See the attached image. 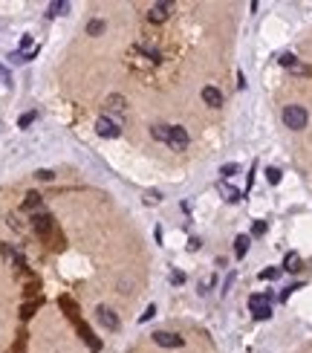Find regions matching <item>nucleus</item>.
I'll use <instances>...</instances> for the list:
<instances>
[{"instance_id": "nucleus-1", "label": "nucleus", "mask_w": 312, "mask_h": 353, "mask_svg": "<svg viewBox=\"0 0 312 353\" xmlns=\"http://www.w3.org/2000/svg\"><path fill=\"white\" fill-rule=\"evenodd\" d=\"M307 122H310V116H307V110H304L301 104H286V107H283V125H286V128L304 131Z\"/></svg>"}, {"instance_id": "nucleus-2", "label": "nucleus", "mask_w": 312, "mask_h": 353, "mask_svg": "<svg viewBox=\"0 0 312 353\" xmlns=\"http://www.w3.org/2000/svg\"><path fill=\"white\" fill-rule=\"evenodd\" d=\"M168 145H171L174 151H185V148L191 145V136H188V131H185V128H180V125H171V131H168Z\"/></svg>"}, {"instance_id": "nucleus-3", "label": "nucleus", "mask_w": 312, "mask_h": 353, "mask_svg": "<svg viewBox=\"0 0 312 353\" xmlns=\"http://www.w3.org/2000/svg\"><path fill=\"white\" fill-rule=\"evenodd\" d=\"M32 229L41 237H50L52 229H55V220H52L50 212H35V214H32Z\"/></svg>"}, {"instance_id": "nucleus-4", "label": "nucleus", "mask_w": 312, "mask_h": 353, "mask_svg": "<svg viewBox=\"0 0 312 353\" xmlns=\"http://www.w3.org/2000/svg\"><path fill=\"white\" fill-rule=\"evenodd\" d=\"M119 131H122V128H119L110 116H101L99 122H96V134L104 136V139H116V136H119Z\"/></svg>"}, {"instance_id": "nucleus-5", "label": "nucleus", "mask_w": 312, "mask_h": 353, "mask_svg": "<svg viewBox=\"0 0 312 353\" xmlns=\"http://www.w3.org/2000/svg\"><path fill=\"white\" fill-rule=\"evenodd\" d=\"M153 342L159 345V348H182L185 342H182V336H177V333H168V330H156L153 333Z\"/></svg>"}, {"instance_id": "nucleus-6", "label": "nucleus", "mask_w": 312, "mask_h": 353, "mask_svg": "<svg viewBox=\"0 0 312 353\" xmlns=\"http://www.w3.org/2000/svg\"><path fill=\"white\" fill-rule=\"evenodd\" d=\"M96 316H99V321L107 327V330H119V316H116L110 307H104V304H101L99 310H96Z\"/></svg>"}, {"instance_id": "nucleus-7", "label": "nucleus", "mask_w": 312, "mask_h": 353, "mask_svg": "<svg viewBox=\"0 0 312 353\" xmlns=\"http://www.w3.org/2000/svg\"><path fill=\"white\" fill-rule=\"evenodd\" d=\"M171 9H174V3H156V6L148 12V20L150 23H162L165 17L171 15Z\"/></svg>"}, {"instance_id": "nucleus-8", "label": "nucleus", "mask_w": 312, "mask_h": 353, "mask_svg": "<svg viewBox=\"0 0 312 353\" xmlns=\"http://www.w3.org/2000/svg\"><path fill=\"white\" fill-rule=\"evenodd\" d=\"M202 101H205L208 107H223V93H220L217 87L205 84V87H202Z\"/></svg>"}, {"instance_id": "nucleus-9", "label": "nucleus", "mask_w": 312, "mask_h": 353, "mask_svg": "<svg viewBox=\"0 0 312 353\" xmlns=\"http://www.w3.org/2000/svg\"><path fill=\"white\" fill-rule=\"evenodd\" d=\"M249 243H251V235H237L234 237V258H246Z\"/></svg>"}, {"instance_id": "nucleus-10", "label": "nucleus", "mask_w": 312, "mask_h": 353, "mask_svg": "<svg viewBox=\"0 0 312 353\" xmlns=\"http://www.w3.org/2000/svg\"><path fill=\"white\" fill-rule=\"evenodd\" d=\"M78 330H81L84 342L90 345V351H93V353H99V351H101V342H99V339H96V336H93V330H90V327H84L81 321H78Z\"/></svg>"}, {"instance_id": "nucleus-11", "label": "nucleus", "mask_w": 312, "mask_h": 353, "mask_svg": "<svg viewBox=\"0 0 312 353\" xmlns=\"http://www.w3.org/2000/svg\"><path fill=\"white\" fill-rule=\"evenodd\" d=\"M220 194H223V200H226V203L243 200V197H240V191H237V188H234L231 183H220Z\"/></svg>"}, {"instance_id": "nucleus-12", "label": "nucleus", "mask_w": 312, "mask_h": 353, "mask_svg": "<svg viewBox=\"0 0 312 353\" xmlns=\"http://www.w3.org/2000/svg\"><path fill=\"white\" fill-rule=\"evenodd\" d=\"M275 301V295L272 292H260V295H249V310H257L263 304H272Z\"/></svg>"}, {"instance_id": "nucleus-13", "label": "nucleus", "mask_w": 312, "mask_h": 353, "mask_svg": "<svg viewBox=\"0 0 312 353\" xmlns=\"http://www.w3.org/2000/svg\"><path fill=\"white\" fill-rule=\"evenodd\" d=\"M283 269H286V272H298V269H301V255L286 252V258H283Z\"/></svg>"}, {"instance_id": "nucleus-14", "label": "nucleus", "mask_w": 312, "mask_h": 353, "mask_svg": "<svg viewBox=\"0 0 312 353\" xmlns=\"http://www.w3.org/2000/svg\"><path fill=\"white\" fill-rule=\"evenodd\" d=\"M107 110H113V113H125V110H127L125 96H110V99H107Z\"/></svg>"}, {"instance_id": "nucleus-15", "label": "nucleus", "mask_w": 312, "mask_h": 353, "mask_svg": "<svg viewBox=\"0 0 312 353\" xmlns=\"http://www.w3.org/2000/svg\"><path fill=\"white\" fill-rule=\"evenodd\" d=\"M66 12H69V3H66V0H55V3H50V9H47V15L50 17L66 15Z\"/></svg>"}, {"instance_id": "nucleus-16", "label": "nucleus", "mask_w": 312, "mask_h": 353, "mask_svg": "<svg viewBox=\"0 0 312 353\" xmlns=\"http://www.w3.org/2000/svg\"><path fill=\"white\" fill-rule=\"evenodd\" d=\"M133 52H142V55H148L150 61H159V58H162V52L156 50V47H148V44H136V47H133Z\"/></svg>"}, {"instance_id": "nucleus-17", "label": "nucleus", "mask_w": 312, "mask_h": 353, "mask_svg": "<svg viewBox=\"0 0 312 353\" xmlns=\"http://www.w3.org/2000/svg\"><path fill=\"white\" fill-rule=\"evenodd\" d=\"M168 131H171V125H153V128H150V136H153L156 142H168Z\"/></svg>"}, {"instance_id": "nucleus-18", "label": "nucleus", "mask_w": 312, "mask_h": 353, "mask_svg": "<svg viewBox=\"0 0 312 353\" xmlns=\"http://www.w3.org/2000/svg\"><path fill=\"white\" fill-rule=\"evenodd\" d=\"M35 209H41V194L29 191V194H26V200H23V212H35Z\"/></svg>"}, {"instance_id": "nucleus-19", "label": "nucleus", "mask_w": 312, "mask_h": 353, "mask_svg": "<svg viewBox=\"0 0 312 353\" xmlns=\"http://www.w3.org/2000/svg\"><path fill=\"white\" fill-rule=\"evenodd\" d=\"M251 316H254L257 321L272 319V304H263V307H257V310H251Z\"/></svg>"}, {"instance_id": "nucleus-20", "label": "nucleus", "mask_w": 312, "mask_h": 353, "mask_svg": "<svg viewBox=\"0 0 312 353\" xmlns=\"http://www.w3.org/2000/svg\"><path fill=\"white\" fill-rule=\"evenodd\" d=\"M104 29H107L104 20H90V23H87V35H101Z\"/></svg>"}, {"instance_id": "nucleus-21", "label": "nucleus", "mask_w": 312, "mask_h": 353, "mask_svg": "<svg viewBox=\"0 0 312 353\" xmlns=\"http://www.w3.org/2000/svg\"><path fill=\"white\" fill-rule=\"evenodd\" d=\"M35 119H38V110H26L23 116L17 119V128H29V125L35 122Z\"/></svg>"}, {"instance_id": "nucleus-22", "label": "nucleus", "mask_w": 312, "mask_h": 353, "mask_svg": "<svg viewBox=\"0 0 312 353\" xmlns=\"http://www.w3.org/2000/svg\"><path fill=\"white\" fill-rule=\"evenodd\" d=\"M237 171H240V165H237V162H226V165H223V168H220V174H223V183H226V180H229V177H234V174H237Z\"/></svg>"}, {"instance_id": "nucleus-23", "label": "nucleus", "mask_w": 312, "mask_h": 353, "mask_svg": "<svg viewBox=\"0 0 312 353\" xmlns=\"http://www.w3.org/2000/svg\"><path fill=\"white\" fill-rule=\"evenodd\" d=\"M278 61H280V67H286V70L298 67V58H295V55H292V52H283V55H280Z\"/></svg>"}, {"instance_id": "nucleus-24", "label": "nucleus", "mask_w": 312, "mask_h": 353, "mask_svg": "<svg viewBox=\"0 0 312 353\" xmlns=\"http://www.w3.org/2000/svg\"><path fill=\"white\" fill-rule=\"evenodd\" d=\"M38 307H41V301H26L23 304V310H20V316H23V319H32Z\"/></svg>"}, {"instance_id": "nucleus-25", "label": "nucleus", "mask_w": 312, "mask_h": 353, "mask_svg": "<svg viewBox=\"0 0 312 353\" xmlns=\"http://www.w3.org/2000/svg\"><path fill=\"white\" fill-rule=\"evenodd\" d=\"M280 275V267H269V269H263L260 272V281H275Z\"/></svg>"}, {"instance_id": "nucleus-26", "label": "nucleus", "mask_w": 312, "mask_h": 353, "mask_svg": "<svg viewBox=\"0 0 312 353\" xmlns=\"http://www.w3.org/2000/svg\"><path fill=\"white\" fill-rule=\"evenodd\" d=\"M0 84H3V87H12V72H9V67H6V64H0Z\"/></svg>"}, {"instance_id": "nucleus-27", "label": "nucleus", "mask_w": 312, "mask_h": 353, "mask_svg": "<svg viewBox=\"0 0 312 353\" xmlns=\"http://www.w3.org/2000/svg\"><path fill=\"white\" fill-rule=\"evenodd\" d=\"M280 168H266V180H269V185H278L280 183Z\"/></svg>"}, {"instance_id": "nucleus-28", "label": "nucleus", "mask_w": 312, "mask_h": 353, "mask_svg": "<svg viewBox=\"0 0 312 353\" xmlns=\"http://www.w3.org/2000/svg\"><path fill=\"white\" fill-rule=\"evenodd\" d=\"M266 235V220H254V226H251V237H260Z\"/></svg>"}, {"instance_id": "nucleus-29", "label": "nucleus", "mask_w": 312, "mask_h": 353, "mask_svg": "<svg viewBox=\"0 0 312 353\" xmlns=\"http://www.w3.org/2000/svg\"><path fill=\"white\" fill-rule=\"evenodd\" d=\"M153 316H156V304H148V310H145V313L139 316V321H150Z\"/></svg>"}, {"instance_id": "nucleus-30", "label": "nucleus", "mask_w": 312, "mask_h": 353, "mask_svg": "<svg viewBox=\"0 0 312 353\" xmlns=\"http://www.w3.org/2000/svg\"><path fill=\"white\" fill-rule=\"evenodd\" d=\"M35 177H38V180H44V183H47V180H52V177H55V174H52L50 168H41V171H38V174H35Z\"/></svg>"}, {"instance_id": "nucleus-31", "label": "nucleus", "mask_w": 312, "mask_h": 353, "mask_svg": "<svg viewBox=\"0 0 312 353\" xmlns=\"http://www.w3.org/2000/svg\"><path fill=\"white\" fill-rule=\"evenodd\" d=\"M254 171H257V165H251V171H249V177H246V191H251V185H254Z\"/></svg>"}, {"instance_id": "nucleus-32", "label": "nucleus", "mask_w": 312, "mask_h": 353, "mask_svg": "<svg viewBox=\"0 0 312 353\" xmlns=\"http://www.w3.org/2000/svg\"><path fill=\"white\" fill-rule=\"evenodd\" d=\"M171 284H185V275L182 272H171Z\"/></svg>"}, {"instance_id": "nucleus-33", "label": "nucleus", "mask_w": 312, "mask_h": 353, "mask_svg": "<svg viewBox=\"0 0 312 353\" xmlns=\"http://www.w3.org/2000/svg\"><path fill=\"white\" fill-rule=\"evenodd\" d=\"M199 243H202L199 237H191V240H188V249H191V252H197V249H199Z\"/></svg>"}, {"instance_id": "nucleus-34", "label": "nucleus", "mask_w": 312, "mask_h": 353, "mask_svg": "<svg viewBox=\"0 0 312 353\" xmlns=\"http://www.w3.org/2000/svg\"><path fill=\"white\" fill-rule=\"evenodd\" d=\"M231 284H234V272H231L229 278H226V284H223V295H226V292L231 289Z\"/></svg>"}, {"instance_id": "nucleus-35", "label": "nucleus", "mask_w": 312, "mask_h": 353, "mask_svg": "<svg viewBox=\"0 0 312 353\" xmlns=\"http://www.w3.org/2000/svg\"><path fill=\"white\" fill-rule=\"evenodd\" d=\"M162 200V194H159V191H150L148 194V203H159Z\"/></svg>"}]
</instances>
